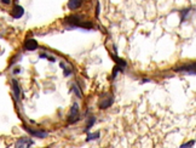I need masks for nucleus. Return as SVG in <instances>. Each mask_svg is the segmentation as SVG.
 I'll use <instances>...</instances> for the list:
<instances>
[{
  "label": "nucleus",
  "instance_id": "f03ea898",
  "mask_svg": "<svg viewBox=\"0 0 196 148\" xmlns=\"http://www.w3.org/2000/svg\"><path fill=\"white\" fill-rule=\"evenodd\" d=\"M79 119H80L79 106H77V103H74V106L72 107V109H70V112H69V115H68V119H67V120H68L69 124H74Z\"/></svg>",
  "mask_w": 196,
  "mask_h": 148
},
{
  "label": "nucleus",
  "instance_id": "39448f33",
  "mask_svg": "<svg viewBox=\"0 0 196 148\" xmlns=\"http://www.w3.org/2000/svg\"><path fill=\"white\" fill-rule=\"evenodd\" d=\"M34 145L32 138H28V137H21L17 140L15 148H30Z\"/></svg>",
  "mask_w": 196,
  "mask_h": 148
},
{
  "label": "nucleus",
  "instance_id": "f8f14e48",
  "mask_svg": "<svg viewBox=\"0 0 196 148\" xmlns=\"http://www.w3.org/2000/svg\"><path fill=\"white\" fill-rule=\"evenodd\" d=\"M190 11H191V9H190V7H188V9H183V10L180 11V21H182V22L185 21V20L190 16Z\"/></svg>",
  "mask_w": 196,
  "mask_h": 148
},
{
  "label": "nucleus",
  "instance_id": "dca6fc26",
  "mask_svg": "<svg viewBox=\"0 0 196 148\" xmlns=\"http://www.w3.org/2000/svg\"><path fill=\"white\" fill-rule=\"evenodd\" d=\"M87 134V138H86V142H90L91 140H97L99 138L100 134L99 132H96V134H91V132H86Z\"/></svg>",
  "mask_w": 196,
  "mask_h": 148
},
{
  "label": "nucleus",
  "instance_id": "9d476101",
  "mask_svg": "<svg viewBox=\"0 0 196 148\" xmlns=\"http://www.w3.org/2000/svg\"><path fill=\"white\" fill-rule=\"evenodd\" d=\"M82 5V0H69L68 1V9L69 10H77Z\"/></svg>",
  "mask_w": 196,
  "mask_h": 148
},
{
  "label": "nucleus",
  "instance_id": "aec40b11",
  "mask_svg": "<svg viewBox=\"0 0 196 148\" xmlns=\"http://www.w3.org/2000/svg\"><path fill=\"white\" fill-rule=\"evenodd\" d=\"M0 2H1V4H4V5H10L11 0H0Z\"/></svg>",
  "mask_w": 196,
  "mask_h": 148
},
{
  "label": "nucleus",
  "instance_id": "4468645a",
  "mask_svg": "<svg viewBox=\"0 0 196 148\" xmlns=\"http://www.w3.org/2000/svg\"><path fill=\"white\" fill-rule=\"evenodd\" d=\"M72 90L74 91V93L76 95V97H79V98H82V90H81V88H77V85L74 84L73 86H72Z\"/></svg>",
  "mask_w": 196,
  "mask_h": 148
},
{
  "label": "nucleus",
  "instance_id": "f3484780",
  "mask_svg": "<svg viewBox=\"0 0 196 148\" xmlns=\"http://www.w3.org/2000/svg\"><path fill=\"white\" fill-rule=\"evenodd\" d=\"M194 145H195V141L193 140V141H189V142H186L184 145H182L180 148H193L194 147Z\"/></svg>",
  "mask_w": 196,
  "mask_h": 148
},
{
  "label": "nucleus",
  "instance_id": "423d86ee",
  "mask_svg": "<svg viewBox=\"0 0 196 148\" xmlns=\"http://www.w3.org/2000/svg\"><path fill=\"white\" fill-rule=\"evenodd\" d=\"M113 102H114V97L111 95L104 93L103 95V100L99 101V108L100 109H107V108H109L113 104Z\"/></svg>",
  "mask_w": 196,
  "mask_h": 148
},
{
  "label": "nucleus",
  "instance_id": "f257e3e1",
  "mask_svg": "<svg viewBox=\"0 0 196 148\" xmlns=\"http://www.w3.org/2000/svg\"><path fill=\"white\" fill-rule=\"evenodd\" d=\"M64 22L68 24L69 28H80V29H85V31L93 29V23L88 22V21H84L82 15L68 16L64 20Z\"/></svg>",
  "mask_w": 196,
  "mask_h": 148
},
{
  "label": "nucleus",
  "instance_id": "7ed1b4c3",
  "mask_svg": "<svg viewBox=\"0 0 196 148\" xmlns=\"http://www.w3.org/2000/svg\"><path fill=\"white\" fill-rule=\"evenodd\" d=\"M174 70H175V72H182V73H185V74H191V75H195L196 66H195V63H186V64H184V66L175 67Z\"/></svg>",
  "mask_w": 196,
  "mask_h": 148
},
{
  "label": "nucleus",
  "instance_id": "2eb2a0df",
  "mask_svg": "<svg viewBox=\"0 0 196 148\" xmlns=\"http://www.w3.org/2000/svg\"><path fill=\"white\" fill-rule=\"evenodd\" d=\"M59 66H61V68L64 70V75H65V77H69V75L72 74V72H73V70H72V68H68L64 62H61V64H59Z\"/></svg>",
  "mask_w": 196,
  "mask_h": 148
},
{
  "label": "nucleus",
  "instance_id": "a211bd4d",
  "mask_svg": "<svg viewBox=\"0 0 196 148\" xmlns=\"http://www.w3.org/2000/svg\"><path fill=\"white\" fill-rule=\"evenodd\" d=\"M40 58H47L50 62H54L56 61V57H52V56H49L47 54H40Z\"/></svg>",
  "mask_w": 196,
  "mask_h": 148
},
{
  "label": "nucleus",
  "instance_id": "20e7f679",
  "mask_svg": "<svg viewBox=\"0 0 196 148\" xmlns=\"http://www.w3.org/2000/svg\"><path fill=\"white\" fill-rule=\"evenodd\" d=\"M23 129H24L29 135L38 137V138H45V137H47V135H49L47 131H45V130H36V129H32V127H29V126H27V125H23Z\"/></svg>",
  "mask_w": 196,
  "mask_h": 148
},
{
  "label": "nucleus",
  "instance_id": "0eeeda50",
  "mask_svg": "<svg viewBox=\"0 0 196 148\" xmlns=\"http://www.w3.org/2000/svg\"><path fill=\"white\" fill-rule=\"evenodd\" d=\"M11 85H12V92H13V97L16 101H20L21 100V88H20V84L17 80H12L11 81Z\"/></svg>",
  "mask_w": 196,
  "mask_h": 148
},
{
  "label": "nucleus",
  "instance_id": "6e6552de",
  "mask_svg": "<svg viewBox=\"0 0 196 148\" xmlns=\"http://www.w3.org/2000/svg\"><path fill=\"white\" fill-rule=\"evenodd\" d=\"M38 47L39 45H38L36 40H34V39H28L24 41V50H27V51H34Z\"/></svg>",
  "mask_w": 196,
  "mask_h": 148
},
{
  "label": "nucleus",
  "instance_id": "1a4fd4ad",
  "mask_svg": "<svg viewBox=\"0 0 196 148\" xmlns=\"http://www.w3.org/2000/svg\"><path fill=\"white\" fill-rule=\"evenodd\" d=\"M11 15H12L13 18H21L22 16L24 15V9L22 7L21 5H15L13 9H12Z\"/></svg>",
  "mask_w": 196,
  "mask_h": 148
},
{
  "label": "nucleus",
  "instance_id": "9b49d317",
  "mask_svg": "<svg viewBox=\"0 0 196 148\" xmlns=\"http://www.w3.org/2000/svg\"><path fill=\"white\" fill-rule=\"evenodd\" d=\"M111 57H113V60L116 62V66H118V67H120V68H122V69H125L126 67H127V62H126L125 60H121V58H119V57L116 56V54L111 55Z\"/></svg>",
  "mask_w": 196,
  "mask_h": 148
},
{
  "label": "nucleus",
  "instance_id": "ddd939ff",
  "mask_svg": "<svg viewBox=\"0 0 196 148\" xmlns=\"http://www.w3.org/2000/svg\"><path fill=\"white\" fill-rule=\"evenodd\" d=\"M95 123H96V118H95L93 115H91V117L87 119V125H86V127H85V131H86V132H88V130H90L92 126L95 125Z\"/></svg>",
  "mask_w": 196,
  "mask_h": 148
},
{
  "label": "nucleus",
  "instance_id": "6ab92c4d",
  "mask_svg": "<svg viewBox=\"0 0 196 148\" xmlns=\"http://www.w3.org/2000/svg\"><path fill=\"white\" fill-rule=\"evenodd\" d=\"M99 11H100V4L99 1H97V7H96V17L99 16Z\"/></svg>",
  "mask_w": 196,
  "mask_h": 148
}]
</instances>
